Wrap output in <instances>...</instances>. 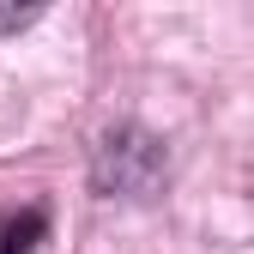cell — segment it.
<instances>
[{
  "label": "cell",
  "instance_id": "1",
  "mask_svg": "<svg viewBox=\"0 0 254 254\" xmlns=\"http://www.w3.org/2000/svg\"><path fill=\"white\" fill-rule=\"evenodd\" d=\"M43 230V212H18L6 230H0V254H30V242H37Z\"/></svg>",
  "mask_w": 254,
  "mask_h": 254
},
{
  "label": "cell",
  "instance_id": "2",
  "mask_svg": "<svg viewBox=\"0 0 254 254\" xmlns=\"http://www.w3.org/2000/svg\"><path fill=\"white\" fill-rule=\"evenodd\" d=\"M43 6H24V0H0V30H24V24H37Z\"/></svg>",
  "mask_w": 254,
  "mask_h": 254
}]
</instances>
